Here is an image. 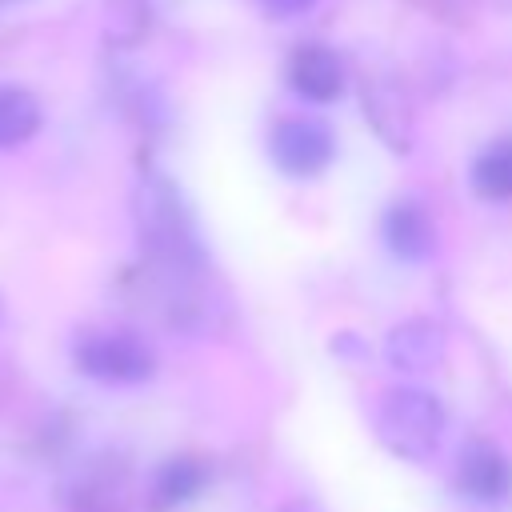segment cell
I'll use <instances>...</instances> for the list:
<instances>
[{
    "mask_svg": "<svg viewBox=\"0 0 512 512\" xmlns=\"http://www.w3.org/2000/svg\"><path fill=\"white\" fill-rule=\"evenodd\" d=\"M132 220L148 264L168 284H188L208 268V248L200 240L196 216L184 192L164 172H144L132 192Z\"/></svg>",
    "mask_w": 512,
    "mask_h": 512,
    "instance_id": "1",
    "label": "cell"
},
{
    "mask_svg": "<svg viewBox=\"0 0 512 512\" xmlns=\"http://www.w3.org/2000/svg\"><path fill=\"white\" fill-rule=\"evenodd\" d=\"M444 404L428 388H392L376 408V436L400 460H428L444 436Z\"/></svg>",
    "mask_w": 512,
    "mask_h": 512,
    "instance_id": "2",
    "label": "cell"
},
{
    "mask_svg": "<svg viewBox=\"0 0 512 512\" xmlns=\"http://www.w3.org/2000/svg\"><path fill=\"white\" fill-rule=\"evenodd\" d=\"M72 364L96 384H144L156 376V348L140 332L92 328L72 340Z\"/></svg>",
    "mask_w": 512,
    "mask_h": 512,
    "instance_id": "3",
    "label": "cell"
},
{
    "mask_svg": "<svg viewBox=\"0 0 512 512\" xmlns=\"http://www.w3.org/2000/svg\"><path fill=\"white\" fill-rule=\"evenodd\" d=\"M268 156L284 176L312 180L336 160V132L320 116H284L268 132Z\"/></svg>",
    "mask_w": 512,
    "mask_h": 512,
    "instance_id": "4",
    "label": "cell"
},
{
    "mask_svg": "<svg viewBox=\"0 0 512 512\" xmlns=\"http://www.w3.org/2000/svg\"><path fill=\"white\" fill-rule=\"evenodd\" d=\"M452 484L476 504H508L512 500V460L504 448L488 440H468L456 456Z\"/></svg>",
    "mask_w": 512,
    "mask_h": 512,
    "instance_id": "5",
    "label": "cell"
},
{
    "mask_svg": "<svg viewBox=\"0 0 512 512\" xmlns=\"http://www.w3.org/2000/svg\"><path fill=\"white\" fill-rule=\"evenodd\" d=\"M284 80L288 88L308 100V104H332L344 96V84H348V68L340 60L336 48L320 44V40H308V44H296L288 64H284Z\"/></svg>",
    "mask_w": 512,
    "mask_h": 512,
    "instance_id": "6",
    "label": "cell"
},
{
    "mask_svg": "<svg viewBox=\"0 0 512 512\" xmlns=\"http://www.w3.org/2000/svg\"><path fill=\"white\" fill-rule=\"evenodd\" d=\"M384 356L396 372H436L448 356V332L440 320H428V316H412V320H400L388 336H384Z\"/></svg>",
    "mask_w": 512,
    "mask_h": 512,
    "instance_id": "7",
    "label": "cell"
},
{
    "mask_svg": "<svg viewBox=\"0 0 512 512\" xmlns=\"http://www.w3.org/2000/svg\"><path fill=\"white\" fill-rule=\"evenodd\" d=\"M380 236H384L388 252L396 260H408V264H420L436 252V220H432L428 204L416 196H400L384 208Z\"/></svg>",
    "mask_w": 512,
    "mask_h": 512,
    "instance_id": "8",
    "label": "cell"
},
{
    "mask_svg": "<svg viewBox=\"0 0 512 512\" xmlns=\"http://www.w3.org/2000/svg\"><path fill=\"white\" fill-rule=\"evenodd\" d=\"M364 116L392 152L412 148V104L392 76H364Z\"/></svg>",
    "mask_w": 512,
    "mask_h": 512,
    "instance_id": "9",
    "label": "cell"
},
{
    "mask_svg": "<svg viewBox=\"0 0 512 512\" xmlns=\"http://www.w3.org/2000/svg\"><path fill=\"white\" fill-rule=\"evenodd\" d=\"M208 464L200 456H168L156 472H152V484H148V500L156 512H172V508H184L192 504L204 488H208Z\"/></svg>",
    "mask_w": 512,
    "mask_h": 512,
    "instance_id": "10",
    "label": "cell"
},
{
    "mask_svg": "<svg viewBox=\"0 0 512 512\" xmlns=\"http://www.w3.org/2000/svg\"><path fill=\"white\" fill-rule=\"evenodd\" d=\"M44 108L40 100L20 84H0V152L28 144L40 132Z\"/></svg>",
    "mask_w": 512,
    "mask_h": 512,
    "instance_id": "11",
    "label": "cell"
},
{
    "mask_svg": "<svg viewBox=\"0 0 512 512\" xmlns=\"http://www.w3.org/2000/svg\"><path fill=\"white\" fill-rule=\"evenodd\" d=\"M468 180H472L476 196H484V200H512V136L484 144L472 156Z\"/></svg>",
    "mask_w": 512,
    "mask_h": 512,
    "instance_id": "12",
    "label": "cell"
},
{
    "mask_svg": "<svg viewBox=\"0 0 512 512\" xmlns=\"http://www.w3.org/2000/svg\"><path fill=\"white\" fill-rule=\"evenodd\" d=\"M268 16H276V20H292V16H304L316 0H256Z\"/></svg>",
    "mask_w": 512,
    "mask_h": 512,
    "instance_id": "13",
    "label": "cell"
},
{
    "mask_svg": "<svg viewBox=\"0 0 512 512\" xmlns=\"http://www.w3.org/2000/svg\"><path fill=\"white\" fill-rule=\"evenodd\" d=\"M284 512H320V508H316L312 500H304V496H300V500H292V504H288Z\"/></svg>",
    "mask_w": 512,
    "mask_h": 512,
    "instance_id": "14",
    "label": "cell"
},
{
    "mask_svg": "<svg viewBox=\"0 0 512 512\" xmlns=\"http://www.w3.org/2000/svg\"><path fill=\"white\" fill-rule=\"evenodd\" d=\"M0 316H4V300H0Z\"/></svg>",
    "mask_w": 512,
    "mask_h": 512,
    "instance_id": "15",
    "label": "cell"
}]
</instances>
